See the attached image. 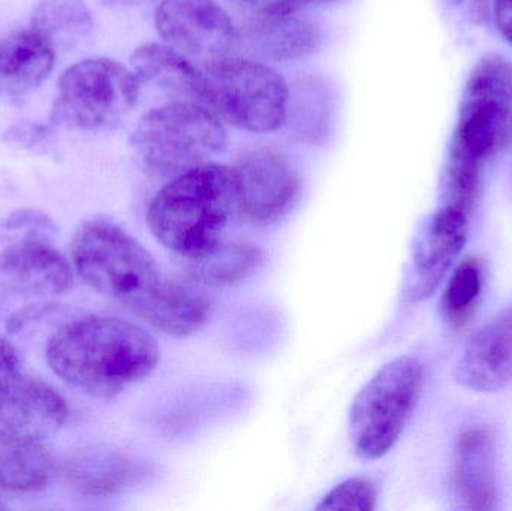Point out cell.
<instances>
[{
  "instance_id": "obj_1",
  "label": "cell",
  "mask_w": 512,
  "mask_h": 511,
  "mask_svg": "<svg viewBox=\"0 0 512 511\" xmlns=\"http://www.w3.org/2000/svg\"><path fill=\"white\" fill-rule=\"evenodd\" d=\"M159 359L158 342L143 327L99 315L60 327L47 347L54 374L98 399H114L146 380Z\"/></svg>"
},
{
  "instance_id": "obj_2",
  "label": "cell",
  "mask_w": 512,
  "mask_h": 511,
  "mask_svg": "<svg viewBox=\"0 0 512 511\" xmlns=\"http://www.w3.org/2000/svg\"><path fill=\"white\" fill-rule=\"evenodd\" d=\"M236 218V174L233 167L215 162L171 177L147 209V225L155 239L180 258L209 251L227 237Z\"/></svg>"
},
{
  "instance_id": "obj_3",
  "label": "cell",
  "mask_w": 512,
  "mask_h": 511,
  "mask_svg": "<svg viewBox=\"0 0 512 511\" xmlns=\"http://www.w3.org/2000/svg\"><path fill=\"white\" fill-rule=\"evenodd\" d=\"M512 135V62L486 54L469 74L460 101L447 171L481 179Z\"/></svg>"
},
{
  "instance_id": "obj_4",
  "label": "cell",
  "mask_w": 512,
  "mask_h": 511,
  "mask_svg": "<svg viewBox=\"0 0 512 511\" xmlns=\"http://www.w3.org/2000/svg\"><path fill=\"white\" fill-rule=\"evenodd\" d=\"M221 119L198 102L171 101L147 111L131 146L138 164L155 177H174L209 164L227 147Z\"/></svg>"
},
{
  "instance_id": "obj_5",
  "label": "cell",
  "mask_w": 512,
  "mask_h": 511,
  "mask_svg": "<svg viewBox=\"0 0 512 511\" xmlns=\"http://www.w3.org/2000/svg\"><path fill=\"white\" fill-rule=\"evenodd\" d=\"M71 251L81 279L129 312H134L165 276L137 239L105 219L84 222L72 239Z\"/></svg>"
},
{
  "instance_id": "obj_6",
  "label": "cell",
  "mask_w": 512,
  "mask_h": 511,
  "mask_svg": "<svg viewBox=\"0 0 512 511\" xmlns=\"http://www.w3.org/2000/svg\"><path fill=\"white\" fill-rule=\"evenodd\" d=\"M426 381L423 363L399 357L382 366L355 396L349 438L355 455L376 461L391 452L420 402Z\"/></svg>"
},
{
  "instance_id": "obj_7",
  "label": "cell",
  "mask_w": 512,
  "mask_h": 511,
  "mask_svg": "<svg viewBox=\"0 0 512 511\" xmlns=\"http://www.w3.org/2000/svg\"><path fill=\"white\" fill-rule=\"evenodd\" d=\"M138 98L140 81L128 66L108 57L81 60L59 78L51 120L80 131H108L132 113Z\"/></svg>"
},
{
  "instance_id": "obj_8",
  "label": "cell",
  "mask_w": 512,
  "mask_h": 511,
  "mask_svg": "<svg viewBox=\"0 0 512 511\" xmlns=\"http://www.w3.org/2000/svg\"><path fill=\"white\" fill-rule=\"evenodd\" d=\"M203 72V105L219 119L256 134L285 125L289 87L270 66L233 57Z\"/></svg>"
},
{
  "instance_id": "obj_9",
  "label": "cell",
  "mask_w": 512,
  "mask_h": 511,
  "mask_svg": "<svg viewBox=\"0 0 512 511\" xmlns=\"http://www.w3.org/2000/svg\"><path fill=\"white\" fill-rule=\"evenodd\" d=\"M155 26L165 44L201 71L237 57L243 44L239 27L216 0H162Z\"/></svg>"
},
{
  "instance_id": "obj_10",
  "label": "cell",
  "mask_w": 512,
  "mask_h": 511,
  "mask_svg": "<svg viewBox=\"0 0 512 511\" xmlns=\"http://www.w3.org/2000/svg\"><path fill=\"white\" fill-rule=\"evenodd\" d=\"M239 218L255 227L279 224L297 206L301 176L283 153L268 147L249 150L233 167Z\"/></svg>"
},
{
  "instance_id": "obj_11",
  "label": "cell",
  "mask_w": 512,
  "mask_h": 511,
  "mask_svg": "<svg viewBox=\"0 0 512 511\" xmlns=\"http://www.w3.org/2000/svg\"><path fill=\"white\" fill-rule=\"evenodd\" d=\"M72 287V270L62 254L36 240H24L0 254V290L35 300L45 308L51 297Z\"/></svg>"
},
{
  "instance_id": "obj_12",
  "label": "cell",
  "mask_w": 512,
  "mask_h": 511,
  "mask_svg": "<svg viewBox=\"0 0 512 511\" xmlns=\"http://www.w3.org/2000/svg\"><path fill=\"white\" fill-rule=\"evenodd\" d=\"M453 375L475 392H498L512 383V303L472 336Z\"/></svg>"
},
{
  "instance_id": "obj_13",
  "label": "cell",
  "mask_w": 512,
  "mask_h": 511,
  "mask_svg": "<svg viewBox=\"0 0 512 511\" xmlns=\"http://www.w3.org/2000/svg\"><path fill=\"white\" fill-rule=\"evenodd\" d=\"M454 500L466 510L498 509L496 438L492 429L475 426L460 434L450 476Z\"/></svg>"
},
{
  "instance_id": "obj_14",
  "label": "cell",
  "mask_w": 512,
  "mask_h": 511,
  "mask_svg": "<svg viewBox=\"0 0 512 511\" xmlns=\"http://www.w3.org/2000/svg\"><path fill=\"white\" fill-rule=\"evenodd\" d=\"M69 410L48 384L21 375L0 395V429L47 440L60 431Z\"/></svg>"
},
{
  "instance_id": "obj_15",
  "label": "cell",
  "mask_w": 512,
  "mask_h": 511,
  "mask_svg": "<svg viewBox=\"0 0 512 511\" xmlns=\"http://www.w3.org/2000/svg\"><path fill=\"white\" fill-rule=\"evenodd\" d=\"M132 314L164 335L188 338L209 323L213 305L195 282L164 276Z\"/></svg>"
},
{
  "instance_id": "obj_16",
  "label": "cell",
  "mask_w": 512,
  "mask_h": 511,
  "mask_svg": "<svg viewBox=\"0 0 512 511\" xmlns=\"http://www.w3.org/2000/svg\"><path fill=\"white\" fill-rule=\"evenodd\" d=\"M468 228V213L463 210L445 204L436 213L418 249L411 284L412 299H429L438 290L465 246Z\"/></svg>"
},
{
  "instance_id": "obj_17",
  "label": "cell",
  "mask_w": 512,
  "mask_h": 511,
  "mask_svg": "<svg viewBox=\"0 0 512 511\" xmlns=\"http://www.w3.org/2000/svg\"><path fill=\"white\" fill-rule=\"evenodd\" d=\"M56 62V48L33 27L0 38V95L17 98L38 89Z\"/></svg>"
},
{
  "instance_id": "obj_18",
  "label": "cell",
  "mask_w": 512,
  "mask_h": 511,
  "mask_svg": "<svg viewBox=\"0 0 512 511\" xmlns=\"http://www.w3.org/2000/svg\"><path fill=\"white\" fill-rule=\"evenodd\" d=\"M131 69L140 84L155 87L173 101L203 104L204 72L165 42L135 48Z\"/></svg>"
},
{
  "instance_id": "obj_19",
  "label": "cell",
  "mask_w": 512,
  "mask_h": 511,
  "mask_svg": "<svg viewBox=\"0 0 512 511\" xmlns=\"http://www.w3.org/2000/svg\"><path fill=\"white\" fill-rule=\"evenodd\" d=\"M242 38L256 56L271 62L303 59L322 44L318 24L294 14L248 18Z\"/></svg>"
},
{
  "instance_id": "obj_20",
  "label": "cell",
  "mask_w": 512,
  "mask_h": 511,
  "mask_svg": "<svg viewBox=\"0 0 512 511\" xmlns=\"http://www.w3.org/2000/svg\"><path fill=\"white\" fill-rule=\"evenodd\" d=\"M182 260L192 282L221 288L242 284L254 276L264 263V252L251 240L224 237L209 251Z\"/></svg>"
},
{
  "instance_id": "obj_21",
  "label": "cell",
  "mask_w": 512,
  "mask_h": 511,
  "mask_svg": "<svg viewBox=\"0 0 512 511\" xmlns=\"http://www.w3.org/2000/svg\"><path fill=\"white\" fill-rule=\"evenodd\" d=\"M53 474V458L41 440L0 429V488L39 491Z\"/></svg>"
},
{
  "instance_id": "obj_22",
  "label": "cell",
  "mask_w": 512,
  "mask_h": 511,
  "mask_svg": "<svg viewBox=\"0 0 512 511\" xmlns=\"http://www.w3.org/2000/svg\"><path fill=\"white\" fill-rule=\"evenodd\" d=\"M141 468L128 456L114 452H90L69 464V485L86 497H111L134 485Z\"/></svg>"
},
{
  "instance_id": "obj_23",
  "label": "cell",
  "mask_w": 512,
  "mask_h": 511,
  "mask_svg": "<svg viewBox=\"0 0 512 511\" xmlns=\"http://www.w3.org/2000/svg\"><path fill=\"white\" fill-rule=\"evenodd\" d=\"M30 27L47 38L54 48L68 47L92 32L93 17L84 0H39Z\"/></svg>"
},
{
  "instance_id": "obj_24",
  "label": "cell",
  "mask_w": 512,
  "mask_h": 511,
  "mask_svg": "<svg viewBox=\"0 0 512 511\" xmlns=\"http://www.w3.org/2000/svg\"><path fill=\"white\" fill-rule=\"evenodd\" d=\"M486 272L483 261L468 257L454 270L444 297L442 312L454 327H463L474 315L481 293H483Z\"/></svg>"
},
{
  "instance_id": "obj_25",
  "label": "cell",
  "mask_w": 512,
  "mask_h": 511,
  "mask_svg": "<svg viewBox=\"0 0 512 511\" xmlns=\"http://www.w3.org/2000/svg\"><path fill=\"white\" fill-rule=\"evenodd\" d=\"M378 503V492L370 480L351 477L331 489L316 510L372 511Z\"/></svg>"
},
{
  "instance_id": "obj_26",
  "label": "cell",
  "mask_w": 512,
  "mask_h": 511,
  "mask_svg": "<svg viewBox=\"0 0 512 511\" xmlns=\"http://www.w3.org/2000/svg\"><path fill=\"white\" fill-rule=\"evenodd\" d=\"M248 18L273 17V15L294 14L310 0H228Z\"/></svg>"
},
{
  "instance_id": "obj_27",
  "label": "cell",
  "mask_w": 512,
  "mask_h": 511,
  "mask_svg": "<svg viewBox=\"0 0 512 511\" xmlns=\"http://www.w3.org/2000/svg\"><path fill=\"white\" fill-rule=\"evenodd\" d=\"M453 14L468 23L480 26L486 23L490 14V0H442Z\"/></svg>"
},
{
  "instance_id": "obj_28",
  "label": "cell",
  "mask_w": 512,
  "mask_h": 511,
  "mask_svg": "<svg viewBox=\"0 0 512 511\" xmlns=\"http://www.w3.org/2000/svg\"><path fill=\"white\" fill-rule=\"evenodd\" d=\"M21 377L17 351L0 336V395Z\"/></svg>"
},
{
  "instance_id": "obj_29",
  "label": "cell",
  "mask_w": 512,
  "mask_h": 511,
  "mask_svg": "<svg viewBox=\"0 0 512 511\" xmlns=\"http://www.w3.org/2000/svg\"><path fill=\"white\" fill-rule=\"evenodd\" d=\"M6 137L11 141L18 144H26V146H35L41 143L42 140L48 137L47 126L44 125H15L14 128L9 129Z\"/></svg>"
},
{
  "instance_id": "obj_30",
  "label": "cell",
  "mask_w": 512,
  "mask_h": 511,
  "mask_svg": "<svg viewBox=\"0 0 512 511\" xmlns=\"http://www.w3.org/2000/svg\"><path fill=\"white\" fill-rule=\"evenodd\" d=\"M493 15L499 32L512 45V0H493Z\"/></svg>"
},
{
  "instance_id": "obj_31",
  "label": "cell",
  "mask_w": 512,
  "mask_h": 511,
  "mask_svg": "<svg viewBox=\"0 0 512 511\" xmlns=\"http://www.w3.org/2000/svg\"><path fill=\"white\" fill-rule=\"evenodd\" d=\"M104 6L113 9L138 8V6L147 5L152 0H99Z\"/></svg>"
},
{
  "instance_id": "obj_32",
  "label": "cell",
  "mask_w": 512,
  "mask_h": 511,
  "mask_svg": "<svg viewBox=\"0 0 512 511\" xmlns=\"http://www.w3.org/2000/svg\"><path fill=\"white\" fill-rule=\"evenodd\" d=\"M318 2H321V3H331V2H336V0H318Z\"/></svg>"
},
{
  "instance_id": "obj_33",
  "label": "cell",
  "mask_w": 512,
  "mask_h": 511,
  "mask_svg": "<svg viewBox=\"0 0 512 511\" xmlns=\"http://www.w3.org/2000/svg\"><path fill=\"white\" fill-rule=\"evenodd\" d=\"M0 509H2V504H0Z\"/></svg>"
}]
</instances>
